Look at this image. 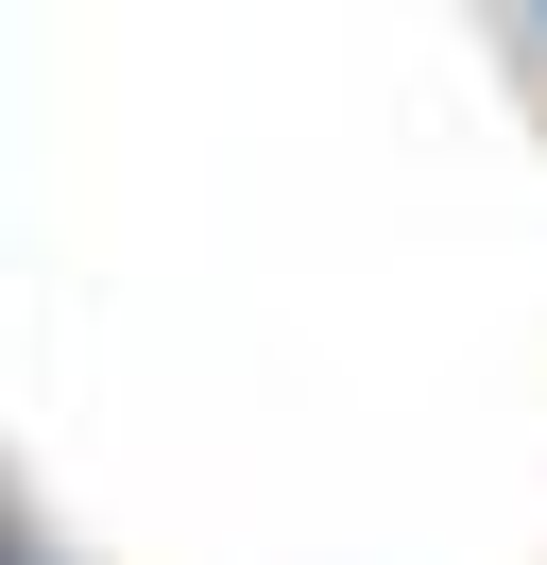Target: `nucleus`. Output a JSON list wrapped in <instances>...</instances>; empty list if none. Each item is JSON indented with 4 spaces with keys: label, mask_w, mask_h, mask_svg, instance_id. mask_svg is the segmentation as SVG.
Segmentation results:
<instances>
[{
    "label": "nucleus",
    "mask_w": 547,
    "mask_h": 565,
    "mask_svg": "<svg viewBox=\"0 0 547 565\" xmlns=\"http://www.w3.org/2000/svg\"><path fill=\"white\" fill-rule=\"evenodd\" d=\"M0 565H34V548H18V531H0Z\"/></svg>",
    "instance_id": "nucleus-1"
}]
</instances>
